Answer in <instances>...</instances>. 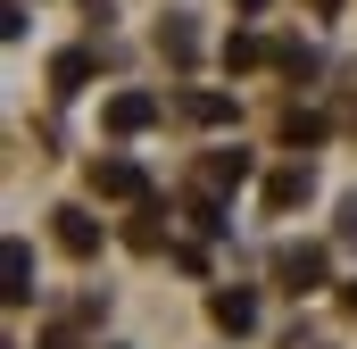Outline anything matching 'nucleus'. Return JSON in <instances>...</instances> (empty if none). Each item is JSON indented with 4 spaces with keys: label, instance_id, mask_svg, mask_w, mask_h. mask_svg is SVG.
<instances>
[{
    "label": "nucleus",
    "instance_id": "obj_1",
    "mask_svg": "<svg viewBox=\"0 0 357 349\" xmlns=\"http://www.w3.org/2000/svg\"><path fill=\"white\" fill-rule=\"evenodd\" d=\"M274 274H282V291H316L324 283V242H282L274 250Z\"/></svg>",
    "mask_w": 357,
    "mask_h": 349
},
{
    "label": "nucleus",
    "instance_id": "obj_2",
    "mask_svg": "<svg viewBox=\"0 0 357 349\" xmlns=\"http://www.w3.org/2000/svg\"><path fill=\"white\" fill-rule=\"evenodd\" d=\"M91 191H108V200H150V174L133 167V158H91Z\"/></svg>",
    "mask_w": 357,
    "mask_h": 349
},
{
    "label": "nucleus",
    "instance_id": "obj_3",
    "mask_svg": "<svg viewBox=\"0 0 357 349\" xmlns=\"http://www.w3.org/2000/svg\"><path fill=\"white\" fill-rule=\"evenodd\" d=\"M199 183H208V191H241V183H250V150H208V158H199Z\"/></svg>",
    "mask_w": 357,
    "mask_h": 349
},
{
    "label": "nucleus",
    "instance_id": "obj_4",
    "mask_svg": "<svg viewBox=\"0 0 357 349\" xmlns=\"http://www.w3.org/2000/svg\"><path fill=\"white\" fill-rule=\"evenodd\" d=\"M142 125H158V100L150 91H116L108 100V133H142Z\"/></svg>",
    "mask_w": 357,
    "mask_h": 349
},
{
    "label": "nucleus",
    "instance_id": "obj_5",
    "mask_svg": "<svg viewBox=\"0 0 357 349\" xmlns=\"http://www.w3.org/2000/svg\"><path fill=\"white\" fill-rule=\"evenodd\" d=\"M0 274H8V283H0V291H8V308H25V299H33V250H25V242H8V250H0Z\"/></svg>",
    "mask_w": 357,
    "mask_h": 349
},
{
    "label": "nucleus",
    "instance_id": "obj_6",
    "mask_svg": "<svg viewBox=\"0 0 357 349\" xmlns=\"http://www.w3.org/2000/svg\"><path fill=\"white\" fill-rule=\"evenodd\" d=\"M175 117L183 125H233V100H225V91H183Z\"/></svg>",
    "mask_w": 357,
    "mask_h": 349
},
{
    "label": "nucleus",
    "instance_id": "obj_7",
    "mask_svg": "<svg viewBox=\"0 0 357 349\" xmlns=\"http://www.w3.org/2000/svg\"><path fill=\"white\" fill-rule=\"evenodd\" d=\"M59 250H67V258H91V250H100V225H91L84 208H59Z\"/></svg>",
    "mask_w": 357,
    "mask_h": 349
},
{
    "label": "nucleus",
    "instance_id": "obj_8",
    "mask_svg": "<svg viewBox=\"0 0 357 349\" xmlns=\"http://www.w3.org/2000/svg\"><path fill=\"white\" fill-rule=\"evenodd\" d=\"M208 316H216L225 333H250V325H258V299H250V291H216V299H208Z\"/></svg>",
    "mask_w": 357,
    "mask_h": 349
},
{
    "label": "nucleus",
    "instance_id": "obj_9",
    "mask_svg": "<svg viewBox=\"0 0 357 349\" xmlns=\"http://www.w3.org/2000/svg\"><path fill=\"white\" fill-rule=\"evenodd\" d=\"M307 191H316V174H307V167H282V174H266V208H299Z\"/></svg>",
    "mask_w": 357,
    "mask_h": 349
},
{
    "label": "nucleus",
    "instance_id": "obj_10",
    "mask_svg": "<svg viewBox=\"0 0 357 349\" xmlns=\"http://www.w3.org/2000/svg\"><path fill=\"white\" fill-rule=\"evenodd\" d=\"M91 67H100L91 50H59V59H50V84H59V91H84V84H91Z\"/></svg>",
    "mask_w": 357,
    "mask_h": 349
},
{
    "label": "nucleus",
    "instance_id": "obj_11",
    "mask_svg": "<svg viewBox=\"0 0 357 349\" xmlns=\"http://www.w3.org/2000/svg\"><path fill=\"white\" fill-rule=\"evenodd\" d=\"M133 250H167V208L158 200H142V216H133V233H125Z\"/></svg>",
    "mask_w": 357,
    "mask_h": 349
},
{
    "label": "nucleus",
    "instance_id": "obj_12",
    "mask_svg": "<svg viewBox=\"0 0 357 349\" xmlns=\"http://www.w3.org/2000/svg\"><path fill=\"white\" fill-rule=\"evenodd\" d=\"M282 142H291V150H316V142H324V117H316V108H291V117H282Z\"/></svg>",
    "mask_w": 357,
    "mask_h": 349
},
{
    "label": "nucleus",
    "instance_id": "obj_13",
    "mask_svg": "<svg viewBox=\"0 0 357 349\" xmlns=\"http://www.w3.org/2000/svg\"><path fill=\"white\" fill-rule=\"evenodd\" d=\"M158 50H167L175 67H191V50H199V34H191L183 17H167V25H158Z\"/></svg>",
    "mask_w": 357,
    "mask_h": 349
},
{
    "label": "nucleus",
    "instance_id": "obj_14",
    "mask_svg": "<svg viewBox=\"0 0 357 349\" xmlns=\"http://www.w3.org/2000/svg\"><path fill=\"white\" fill-rule=\"evenodd\" d=\"M258 59H266V42H258V34H233V42H225V67H233V75H241V67H258Z\"/></svg>",
    "mask_w": 357,
    "mask_h": 349
},
{
    "label": "nucleus",
    "instance_id": "obj_15",
    "mask_svg": "<svg viewBox=\"0 0 357 349\" xmlns=\"http://www.w3.org/2000/svg\"><path fill=\"white\" fill-rule=\"evenodd\" d=\"M274 67H282V75H316V50H307V42H274Z\"/></svg>",
    "mask_w": 357,
    "mask_h": 349
},
{
    "label": "nucleus",
    "instance_id": "obj_16",
    "mask_svg": "<svg viewBox=\"0 0 357 349\" xmlns=\"http://www.w3.org/2000/svg\"><path fill=\"white\" fill-rule=\"evenodd\" d=\"M341 242H357V200H349V208H341Z\"/></svg>",
    "mask_w": 357,
    "mask_h": 349
},
{
    "label": "nucleus",
    "instance_id": "obj_17",
    "mask_svg": "<svg viewBox=\"0 0 357 349\" xmlns=\"http://www.w3.org/2000/svg\"><path fill=\"white\" fill-rule=\"evenodd\" d=\"M307 8H316V17H333V8H341V0H307Z\"/></svg>",
    "mask_w": 357,
    "mask_h": 349
},
{
    "label": "nucleus",
    "instance_id": "obj_18",
    "mask_svg": "<svg viewBox=\"0 0 357 349\" xmlns=\"http://www.w3.org/2000/svg\"><path fill=\"white\" fill-rule=\"evenodd\" d=\"M341 308H349V316H357V283H349V291H341Z\"/></svg>",
    "mask_w": 357,
    "mask_h": 349
},
{
    "label": "nucleus",
    "instance_id": "obj_19",
    "mask_svg": "<svg viewBox=\"0 0 357 349\" xmlns=\"http://www.w3.org/2000/svg\"><path fill=\"white\" fill-rule=\"evenodd\" d=\"M233 8H266V0H233Z\"/></svg>",
    "mask_w": 357,
    "mask_h": 349
}]
</instances>
